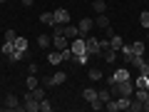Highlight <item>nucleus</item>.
Wrapping results in <instances>:
<instances>
[{
  "instance_id": "nucleus-1",
  "label": "nucleus",
  "mask_w": 149,
  "mask_h": 112,
  "mask_svg": "<svg viewBox=\"0 0 149 112\" xmlns=\"http://www.w3.org/2000/svg\"><path fill=\"white\" fill-rule=\"evenodd\" d=\"M85 55L87 57H97V55H102V45L97 37H85Z\"/></svg>"
},
{
  "instance_id": "nucleus-2",
  "label": "nucleus",
  "mask_w": 149,
  "mask_h": 112,
  "mask_svg": "<svg viewBox=\"0 0 149 112\" xmlns=\"http://www.w3.org/2000/svg\"><path fill=\"white\" fill-rule=\"evenodd\" d=\"M22 102H25V105H22V107H25L27 112H40V102L35 100V95H32L30 90L25 92V97H22Z\"/></svg>"
},
{
  "instance_id": "nucleus-3",
  "label": "nucleus",
  "mask_w": 149,
  "mask_h": 112,
  "mask_svg": "<svg viewBox=\"0 0 149 112\" xmlns=\"http://www.w3.org/2000/svg\"><path fill=\"white\" fill-rule=\"evenodd\" d=\"M3 107H5V110H15V112L25 110V107L20 105V100H17V95H13V92H10V95L5 97V105H3Z\"/></svg>"
},
{
  "instance_id": "nucleus-4",
  "label": "nucleus",
  "mask_w": 149,
  "mask_h": 112,
  "mask_svg": "<svg viewBox=\"0 0 149 112\" xmlns=\"http://www.w3.org/2000/svg\"><path fill=\"white\" fill-rule=\"evenodd\" d=\"M77 27H80V35L87 37V35H90V30L95 27V20H92V18H82V20L77 22Z\"/></svg>"
},
{
  "instance_id": "nucleus-5",
  "label": "nucleus",
  "mask_w": 149,
  "mask_h": 112,
  "mask_svg": "<svg viewBox=\"0 0 149 112\" xmlns=\"http://www.w3.org/2000/svg\"><path fill=\"white\" fill-rule=\"evenodd\" d=\"M62 35L67 37V40H74V37H80V27H77V25H70V22H67V25L62 27Z\"/></svg>"
},
{
  "instance_id": "nucleus-6",
  "label": "nucleus",
  "mask_w": 149,
  "mask_h": 112,
  "mask_svg": "<svg viewBox=\"0 0 149 112\" xmlns=\"http://www.w3.org/2000/svg\"><path fill=\"white\" fill-rule=\"evenodd\" d=\"M52 15H55V22H60V25H67V22H70V13L65 10V8H57Z\"/></svg>"
},
{
  "instance_id": "nucleus-7",
  "label": "nucleus",
  "mask_w": 149,
  "mask_h": 112,
  "mask_svg": "<svg viewBox=\"0 0 149 112\" xmlns=\"http://www.w3.org/2000/svg\"><path fill=\"white\" fill-rule=\"evenodd\" d=\"M52 45H55V50H67L70 48V40L65 35H55L52 37Z\"/></svg>"
},
{
  "instance_id": "nucleus-8",
  "label": "nucleus",
  "mask_w": 149,
  "mask_h": 112,
  "mask_svg": "<svg viewBox=\"0 0 149 112\" xmlns=\"http://www.w3.org/2000/svg\"><path fill=\"white\" fill-rule=\"evenodd\" d=\"M117 52H119V50H114V48H104V50H102V57H104V62H117Z\"/></svg>"
},
{
  "instance_id": "nucleus-9",
  "label": "nucleus",
  "mask_w": 149,
  "mask_h": 112,
  "mask_svg": "<svg viewBox=\"0 0 149 112\" xmlns=\"http://www.w3.org/2000/svg\"><path fill=\"white\" fill-rule=\"evenodd\" d=\"M112 80H114V82L129 80V70H127V67H117V70H114V75H112Z\"/></svg>"
},
{
  "instance_id": "nucleus-10",
  "label": "nucleus",
  "mask_w": 149,
  "mask_h": 112,
  "mask_svg": "<svg viewBox=\"0 0 149 112\" xmlns=\"http://www.w3.org/2000/svg\"><path fill=\"white\" fill-rule=\"evenodd\" d=\"M95 27H102V30H107V27H109V18H107L104 13H102V15H97V18H95Z\"/></svg>"
},
{
  "instance_id": "nucleus-11",
  "label": "nucleus",
  "mask_w": 149,
  "mask_h": 112,
  "mask_svg": "<svg viewBox=\"0 0 149 112\" xmlns=\"http://www.w3.org/2000/svg\"><path fill=\"white\" fill-rule=\"evenodd\" d=\"M109 45H112V48H114V50H122V35H117V32H112V35H109Z\"/></svg>"
},
{
  "instance_id": "nucleus-12",
  "label": "nucleus",
  "mask_w": 149,
  "mask_h": 112,
  "mask_svg": "<svg viewBox=\"0 0 149 112\" xmlns=\"http://www.w3.org/2000/svg\"><path fill=\"white\" fill-rule=\"evenodd\" d=\"M114 102H117V110H129L132 97H114Z\"/></svg>"
},
{
  "instance_id": "nucleus-13",
  "label": "nucleus",
  "mask_w": 149,
  "mask_h": 112,
  "mask_svg": "<svg viewBox=\"0 0 149 112\" xmlns=\"http://www.w3.org/2000/svg\"><path fill=\"white\" fill-rule=\"evenodd\" d=\"M82 97H85L87 102H95L97 100V90L95 87H85V90H82Z\"/></svg>"
},
{
  "instance_id": "nucleus-14",
  "label": "nucleus",
  "mask_w": 149,
  "mask_h": 112,
  "mask_svg": "<svg viewBox=\"0 0 149 112\" xmlns=\"http://www.w3.org/2000/svg\"><path fill=\"white\" fill-rule=\"evenodd\" d=\"M50 45H52V37H50V35H40V37H37V48L47 50Z\"/></svg>"
},
{
  "instance_id": "nucleus-15",
  "label": "nucleus",
  "mask_w": 149,
  "mask_h": 112,
  "mask_svg": "<svg viewBox=\"0 0 149 112\" xmlns=\"http://www.w3.org/2000/svg\"><path fill=\"white\" fill-rule=\"evenodd\" d=\"M134 87H142V90H147V87H149V75H139L137 80H134Z\"/></svg>"
},
{
  "instance_id": "nucleus-16",
  "label": "nucleus",
  "mask_w": 149,
  "mask_h": 112,
  "mask_svg": "<svg viewBox=\"0 0 149 112\" xmlns=\"http://www.w3.org/2000/svg\"><path fill=\"white\" fill-rule=\"evenodd\" d=\"M40 22L52 27V25H55V15H52V13H42V15H40Z\"/></svg>"
},
{
  "instance_id": "nucleus-17",
  "label": "nucleus",
  "mask_w": 149,
  "mask_h": 112,
  "mask_svg": "<svg viewBox=\"0 0 149 112\" xmlns=\"http://www.w3.org/2000/svg\"><path fill=\"white\" fill-rule=\"evenodd\" d=\"M47 60H50V65H60V62H62V52H60V50H55V52L47 55Z\"/></svg>"
},
{
  "instance_id": "nucleus-18",
  "label": "nucleus",
  "mask_w": 149,
  "mask_h": 112,
  "mask_svg": "<svg viewBox=\"0 0 149 112\" xmlns=\"http://www.w3.org/2000/svg\"><path fill=\"white\" fill-rule=\"evenodd\" d=\"M87 75H90L92 82H100V80H102V70H100V67H90V72H87Z\"/></svg>"
},
{
  "instance_id": "nucleus-19",
  "label": "nucleus",
  "mask_w": 149,
  "mask_h": 112,
  "mask_svg": "<svg viewBox=\"0 0 149 112\" xmlns=\"http://www.w3.org/2000/svg\"><path fill=\"white\" fill-rule=\"evenodd\" d=\"M129 48H132V52H134V55H144V48H147V45H144V43H139V40H134V43L129 45Z\"/></svg>"
},
{
  "instance_id": "nucleus-20",
  "label": "nucleus",
  "mask_w": 149,
  "mask_h": 112,
  "mask_svg": "<svg viewBox=\"0 0 149 112\" xmlns=\"http://www.w3.org/2000/svg\"><path fill=\"white\" fill-rule=\"evenodd\" d=\"M65 80H67V72H62V70H60V72H55V75H52V85H62Z\"/></svg>"
},
{
  "instance_id": "nucleus-21",
  "label": "nucleus",
  "mask_w": 149,
  "mask_h": 112,
  "mask_svg": "<svg viewBox=\"0 0 149 112\" xmlns=\"http://www.w3.org/2000/svg\"><path fill=\"white\" fill-rule=\"evenodd\" d=\"M92 8H95L97 15H102V13L107 10V3H104V0H95V3H92Z\"/></svg>"
},
{
  "instance_id": "nucleus-22",
  "label": "nucleus",
  "mask_w": 149,
  "mask_h": 112,
  "mask_svg": "<svg viewBox=\"0 0 149 112\" xmlns=\"http://www.w3.org/2000/svg\"><path fill=\"white\" fill-rule=\"evenodd\" d=\"M13 50H15V43H8V40H5V43L0 45V52L5 55V57H8V55H10V52H13Z\"/></svg>"
},
{
  "instance_id": "nucleus-23",
  "label": "nucleus",
  "mask_w": 149,
  "mask_h": 112,
  "mask_svg": "<svg viewBox=\"0 0 149 112\" xmlns=\"http://www.w3.org/2000/svg\"><path fill=\"white\" fill-rule=\"evenodd\" d=\"M97 97H100L102 102H109V100H112V92H109V87H104V90H97Z\"/></svg>"
},
{
  "instance_id": "nucleus-24",
  "label": "nucleus",
  "mask_w": 149,
  "mask_h": 112,
  "mask_svg": "<svg viewBox=\"0 0 149 112\" xmlns=\"http://www.w3.org/2000/svg\"><path fill=\"white\" fill-rule=\"evenodd\" d=\"M139 25L149 30V10H142V13H139Z\"/></svg>"
},
{
  "instance_id": "nucleus-25",
  "label": "nucleus",
  "mask_w": 149,
  "mask_h": 112,
  "mask_svg": "<svg viewBox=\"0 0 149 112\" xmlns=\"http://www.w3.org/2000/svg\"><path fill=\"white\" fill-rule=\"evenodd\" d=\"M15 50H20V52L27 50V40H25V37H15Z\"/></svg>"
},
{
  "instance_id": "nucleus-26",
  "label": "nucleus",
  "mask_w": 149,
  "mask_h": 112,
  "mask_svg": "<svg viewBox=\"0 0 149 112\" xmlns=\"http://www.w3.org/2000/svg\"><path fill=\"white\" fill-rule=\"evenodd\" d=\"M144 62H147V60H144V55H134V57H132V62H129V65H134V67L139 70V67H142Z\"/></svg>"
},
{
  "instance_id": "nucleus-27",
  "label": "nucleus",
  "mask_w": 149,
  "mask_h": 112,
  "mask_svg": "<svg viewBox=\"0 0 149 112\" xmlns=\"http://www.w3.org/2000/svg\"><path fill=\"white\" fill-rule=\"evenodd\" d=\"M32 95H35V100L40 102V100H45V87H35V90H30Z\"/></svg>"
},
{
  "instance_id": "nucleus-28",
  "label": "nucleus",
  "mask_w": 149,
  "mask_h": 112,
  "mask_svg": "<svg viewBox=\"0 0 149 112\" xmlns=\"http://www.w3.org/2000/svg\"><path fill=\"white\" fill-rule=\"evenodd\" d=\"M52 110V102L47 100V97H45V100H40V112H50Z\"/></svg>"
},
{
  "instance_id": "nucleus-29",
  "label": "nucleus",
  "mask_w": 149,
  "mask_h": 112,
  "mask_svg": "<svg viewBox=\"0 0 149 112\" xmlns=\"http://www.w3.org/2000/svg\"><path fill=\"white\" fill-rule=\"evenodd\" d=\"M25 85H27V90H35V87L40 85V82H37V77H35V75H30V77H27V82H25Z\"/></svg>"
},
{
  "instance_id": "nucleus-30",
  "label": "nucleus",
  "mask_w": 149,
  "mask_h": 112,
  "mask_svg": "<svg viewBox=\"0 0 149 112\" xmlns=\"http://www.w3.org/2000/svg\"><path fill=\"white\" fill-rule=\"evenodd\" d=\"M129 110H132V112H139V110H142V102H139L137 97H134V100H132V105H129Z\"/></svg>"
},
{
  "instance_id": "nucleus-31",
  "label": "nucleus",
  "mask_w": 149,
  "mask_h": 112,
  "mask_svg": "<svg viewBox=\"0 0 149 112\" xmlns=\"http://www.w3.org/2000/svg\"><path fill=\"white\" fill-rule=\"evenodd\" d=\"M15 30H5V40H8V43H15Z\"/></svg>"
},
{
  "instance_id": "nucleus-32",
  "label": "nucleus",
  "mask_w": 149,
  "mask_h": 112,
  "mask_svg": "<svg viewBox=\"0 0 149 112\" xmlns=\"http://www.w3.org/2000/svg\"><path fill=\"white\" fill-rule=\"evenodd\" d=\"M27 72H30V75H35V72H37V65H35V62H32V65H27Z\"/></svg>"
},
{
  "instance_id": "nucleus-33",
  "label": "nucleus",
  "mask_w": 149,
  "mask_h": 112,
  "mask_svg": "<svg viewBox=\"0 0 149 112\" xmlns=\"http://www.w3.org/2000/svg\"><path fill=\"white\" fill-rule=\"evenodd\" d=\"M42 85H45V87H55V85H52V77H45V80H42Z\"/></svg>"
},
{
  "instance_id": "nucleus-34",
  "label": "nucleus",
  "mask_w": 149,
  "mask_h": 112,
  "mask_svg": "<svg viewBox=\"0 0 149 112\" xmlns=\"http://www.w3.org/2000/svg\"><path fill=\"white\" fill-rule=\"evenodd\" d=\"M32 3H35V0H22V5H32Z\"/></svg>"
},
{
  "instance_id": "nucleus-35",
  "label": "nucleus",
  "mask_w": 149,
  "mask_h": 112,
  "mask_svg": "<svg viewBox=\"0 0 149 112\" xmlns=\"http://www.w3.org/2000/svg\"><path fill=\"white\" fill-rule=\"evenodd\" d=\"M3 3H5V0H0V5H3Z\"/></svg>"
},
{
  "instance_id": "nucleus-36",
  "label": "nucleus",
  "mask_w": 149,
  "mask_h": 112,
  "mask_svg": "<svg viewBox=\"0 0 149 112\" xmlns=\"http://www.w3.org/2000/svg\"><path fill=\"white\" fill-rule=\"evenodd\" d=\"M0 110H3V105H0Z\"/></svg>"
}]
</instances>
